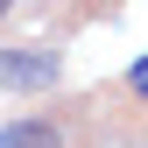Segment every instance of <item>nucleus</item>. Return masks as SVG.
I'll return each instance as SVG.
<instances>
[{"instance_id":"obj_3","label":"nucleus","mask_w":148,"mask_h":148,"mask_svg":"<svg viewBox=\"0 0 148 148\" xmlns=\"http://www.w3.org/2000/svg\"><path fill=\"white\" fill-rule=\"evenodd\" d=\"M127 92H141V99H148V57H141L134 71H127Z\"/></svg>"},{"instance_id":"obj_1","label":"nucleus","mask_w":148,"mask_h":148,"mask_svg":"<svg viewBox=\"0 0 148 148\" xmlns=\"http://www.w3.org/2000/svg\"><path fill=\"white\" fill-rule=\"evenodd\" d=\"M64 78V57L49 42H14L0 49V92H49Z\"/></svg>"},{"instance_id":"obj_2","label":"nucleus","mask_w":148,"mask_h":148,"mask_svg":"<svg viewBox=\"0 0 148 148\" xmlns=\"http://www.w3.org/2000/svg\"><path fill=\"white\" fill-rule=\"evenodd\" d=\"M0 148H64V127L57 120H7L0 127Z\"/></svg>"},{"instance_id":"obj_4","label":"nucleus","mask_w":148,"mask_h":148,"mask_svg":"<svg viewBox=\"0 0 148 148\" xmlns=\"http://www.w3.org/2000/svg\"><path fill=\"white\" fill-rule=\"evenodd\" d=\"M0 14H14V0H0Z\"/></svg>"}]
</instances>
